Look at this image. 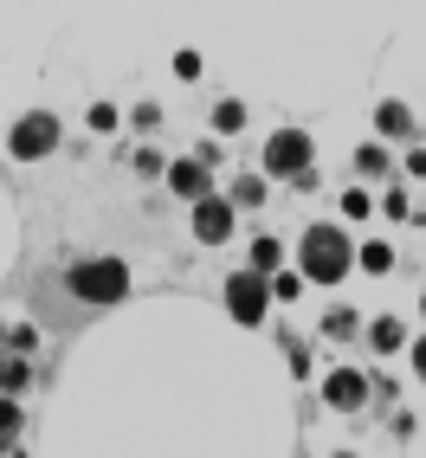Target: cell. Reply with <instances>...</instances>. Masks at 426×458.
I'll use <instances>...</instances> for the list:
<instances>
[{
	"mask_svg": "<svg viewBox=\"0 0 426 458\" xmlns=\"http://www.w3.org/2000/svg\"><path fill=\"white\" fill-rule=\"evenodd\" d=\"M265 168L285 174V181H311V136H303V130H278L265 142Z\"/></svg>",
	"mask_w": 426,
	"mask_h": 458,
	"instance_id": "obj_2",
	"label": "cell"
},
{
	"mask_svg": "<svg viewBox=\"0 0 426 458\" xmlns=\"http://www.w3.org/2000/svg\"><path fill=\"white\" fill-rule=\"evenodd\" d=\"M239 123H246V104H220L213 110V130H239Z\"/></svg>",
	"mask_w": 426,
	"mask_h": 458,
	"instance_id": "obj_10",
	"label": "cell"
},
{
	"mask_svg": "<svg viewBox=\"0 0 426 458\" xmlns=\"http://www.w3.org/2000/svg\"><path fill=\"white\" fill-rule=\"evenodd\" d=\"M226 303L239 323H259L265 317V271H239V278L226 284Z\"/></svg>",
	"mask_w": 426,
	"mask_h": 458,
	"instance_id": "obj_5",
	"label": "cell"
},
{
	"mask_svg": "<svg viewBox=\"0 0 426 458\" xmlns=\"http://www.w3.org/2000/svg\"><path fill=\"white\" fill-rule=\"evenodd\" d=\"M362 265H369V271H388V265H394V252L375 239V246H362Z\"/></svg>",
	"mask_w": 426,
	"mask_h": 458,
	"instance_id": "obj_12",
	"label": "cell"
},
{
	"mask_svg": "<svg viewBox=\"0 0 426 458\" xmlns=\"http://www.w3.org/2000/svg\"><path fill=\"white\" fill-rule=\"evenodd\" d=\"M375 123H381V136H407V130H413V116H407V104H381V110H375Z\"/></svg>",
	"mask_w": 426,
	"mask_h": 458,
	"instance_id": "obj_9",
	"label": "cell"
},
{
	"mask_svg": "<svg viewBox=\"0 0 426 458\" xmlns=\"http://www.w3.org/2000/svg\"><path fill=\"white\" fill-rule=\"evenodd\" d=\"M252 265L271 271V265H278V246H271V239H259V246H252Z\"/></svg>",
	"mask_w": 426,
	"mask_h": 458,
	"instance_id": "obj_14",
	"label": "cell"
},
{
	"mask_svg": "<svg viewBox=\"0 0 426 458\" xmlns=\"http://www.w3.org/2000/svg\"><path fill=\"white\" fill-rule=\"evenodd\" d=\"M413 369H420V375H426V343H420V349H413Z\"/></svg>",
	"mask_w": 426,
	"mask_h": 458,
	"instance_id": "obj_16",
	"label": "cell"
},
{
	"mask_svg": "<svg viewBox=\"0 0 426 458\" xmlns=\"http://www.w3.org/2000/svg\"><path fill=\"white\" fill-rule=\"evenodd\" d=\"M233 194L246 200V207H259V200H265V181H259V174H239V188H233Z\"/></svg>",
	"mask_w": 426,
	"mask_h": 458,
	"instance_id": "obj_11",
	"label": "cell"
},
{
	"mask_svg": "<svg viewBox=\"0 0 426 458\" xmlns=\"http://www.w3.org/2000/svg\"><path fill=\"white\" fill-rule=\"evenodd\" d=\"M52 148H58V123H52L46 110H33V116H20V123H13V156H20V162L52 156Z\"/></svg>",
	"mask_w": 426,
	"mask_h": 458,
	"instance_id": "obj_4",
	"label": "cell"
},
{
	"mask_svg": "<svg viewBox=\"0 0 426 458\" xmlns=\"http://www.w3.org/2000/svg\"><path fill=\"white\" fill-rule=\"evenodd\" d=\"M323 329H329V335H349V329H355V317H349V310H329V323H323Z\"/></svg>",
	"mask_w": 426,
	"mask_h": 458,
	"instance_id": "obj_15",
	"label": "cell"
},
{
	"mask_svg": "<svg viewBox=\"0 0 426 458\" xmlns=\"http://www.w3.org/2000/svg\"><path fill=\"white\" fill-rule=\"evenodd\" d=\"M369 335H375V349H394V343H401V323H375Z\"/></svg>",
	"mask_w": 426,
	"mask_h": 458,
	"instance_id": "obj_13",
	"label": "cell"
},
{
	"mask_svg": "<svg viewBox=\"0 0 426 458\" xmlns=\"http://www.w3.org/2000/svg\"><path fill=\"white\" fill-rule=\"evenodd\" d=\"M72 291H78V297H90V303H116V297L130 291V271L116 265V259H98V265H78V271H72Z\"/></svg>",
	"mask_w": 426,
	"mask_h": 458,
	"instance_id": "obj_3",
	"label": "cell"
},
{
	"mask_svg": "<svg viewBox=\"0 0 426 458\" xmlns=\"http://www.w3.org/2000/svg\"><path fill=\"white\" fill-rule=\"evenodd\" d=\"M168 188L188 194V200H207V168H200V162H175V168H168Z\"/></svg>",
	"mask_w": 426,
	"mask_h": 458,
	"instance_id": "obj_8",
	"label": "cell"
},
{
	"mask_svg": "<svg viewBox=\"0 0 426 458\" xmlns=\"http://www.w3.org/2000/svg\"><path fill=\"white\" fill-rule=\"evenodd\" d=\"M194 233L207 239V246H220V239L233 233V207H226V200H200V207H194Z\"/></svg>",
	"mask_w": 426,
	"mask_h": 458,
	"instance_id": "obj_6",
	"label": "cell"
},
{
	"mask_svg": "<svg viewBox=\"0 0 426 458\" xmlns=\"http://www.w3.org/2000/svg\"><path fill=\"white\" fill-rule=\"evenodd\" d=\"M303 271H311L317 284H337L349 271V239L337 226H311L303 233Z\"/></svg>",
	"mask_w": 426,
	"mask_h": 458,
	"instance_id": "obj_1",
	"label": "cell"
},
{
	"mask_svg": "<svg viewBox=\"0 0 426 458\" xmlns=\"http://www.w3.org/2000/svg\"><path fill=\"white\" fill-rule=\"evenodd\" d=\"M369 401V381H362L355 369H337L329 375V407H362Z\"/></svg>",
	"mask_w": 426,
	"mask_h": 458,
	"instance_id": "obj_7",
	"label": "cell"
}]
</instances>
